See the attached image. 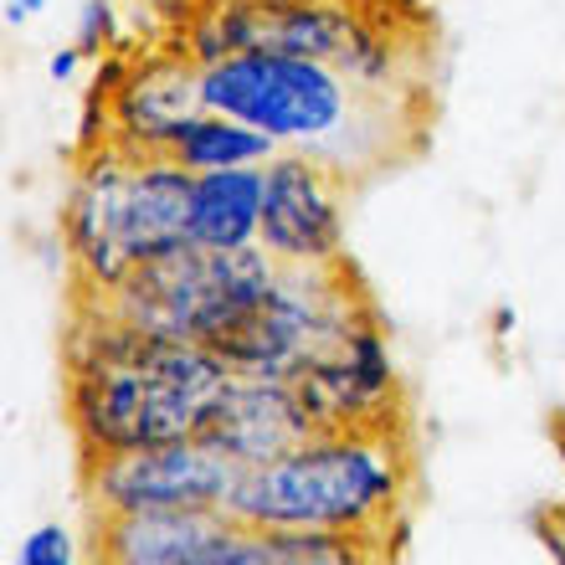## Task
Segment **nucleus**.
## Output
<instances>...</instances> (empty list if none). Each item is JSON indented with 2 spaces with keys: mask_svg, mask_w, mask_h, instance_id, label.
Returning <instances> with one entry per match:
<instances>
[{
  "mask_svg": "<svg viewBox=\"0 0 565 565\" xmlns=\"http://www.w3.org/2000/svg\"><path fill=\"white\" fill-rule=\"evenodd\" d=\"M381 565H406V561H402V555H391V551H386V561H381Z\"/></svg>",
  "mask_w": 565,
  "mask_h": 565,
  "instance_id": "nucleus-21",
  "label": "nucleus"
},
{
  "mask_svg": "<svg viewBox=\"0 0 565 565\" xmlns=\"http://www.w3.org/2000/svg\"><path fill=\"white\" fill-rule=\"evenodd\" d=\"M191 185L195 175L180 170L170 154H129L124 145L77 154L73 185L57 211L62 253L77 294H108L139 263L185 247Z\"/></svg>",
  "mask_w": 565,
  "mask_h": 565,
  "instance_id": "nucleus-4",
  "label": "nucleus"
},
{
  "mask_svg": "<svg viewBox=\"0 0 565 565\" xmlns=\"http://www.w3.org/2000/svg\"><path fill=\"white\" fill-rule=\"evenodd\" d=\"M278 263L263 247H237V253H216V247H175L164 257L139 263L119 288L93 294L114 319L160 334V340H191L216 344L247 319V313L273 294ZM88 298V294H83Z\"/></svg>",
  "mask_w": 565,
  "mask_h": 565,
  "instance_id": "nucleus-5",
  "label": "nucleus"
},
{
  "mask_svg": "<svg viewBox=\"0 0 565 565\" xmlns=\"http://www.w3.org/2000/svg\"><path fill=\"white\" fill-rule=\"evenodd\" d=\"M201 62L185 46H164L135 62V73L114 93V145L129 154H164L175 129L201 114Z\"/></svg>",
  "mask_w": 565,
  "mask_h": 565,
  "instance_id": "nucleus-11",
  "label": "nucleus"
},
{
  "mask_svg": "<svg viewBox=\"0 0 565 565\" xmlns=\"http://www.w3.org/2000/svg\"><path fill=\"white\" fill-rule=\"evenodd\" d=\"M360 6H386V11H412V15H422L431 0H360Z\"/></svg>",
  "mask_w": 565,
  "mask_h": 565,
  "instance_id": "nucleus-19",
  "label": "nucleus"
},
{
  "mask_svg": "<svg viewBox=\"0 0 565 565\" xmlns=\"http://www.w3.org/2000/svg\"><path fill=\"white\" fill-rule=\"evenodd\" d=\"M263 191H268L263 164L195 175V185H191V242L195 247H216V253L257 247V232H263Z\"/></svg>",
  "mask_w": 565,
  "mask_h": 565,
  "instance_id": "nucleus-13",
  "label": "nucleus"
},
{
  "mask_svg": "<svg viewBox=\"0 0 565 565\" xmlns=\"http://www.w3.org/2000/svg\"><path fill=\"white\" fill-rule=\"evenodd\" d=\"M412 499L406 427L313 431L294 452L242 468L226 514L253 530H324L386 540Z\"/></svg>",
  "mask_w": 565,
  "mask_h": 565,
  "instance_id": "nucleus-2",
  "label": "nucleus"
},
{
  "mask_svg": "<svg viewBox=\"0 0 565 565\" xmlns=\"http://www.w3.org/2000/svg\"><path fill=\"white\" fill-rule=\"evenodd\" d=\"M263 191L257 247L278 268H340L344 263V175L313 154L278 149Z\"/></svg>",
  "mask_w": 565,
  "mask_h": 565,
  "instance_id": "nucleus-9",
  "label": "nucleus"
},
{
  "mask_svg": "<svg viewBox=\"0 0 565 565\" xmlns=\"http://www.w3.org/2000/svg\"><path fill=\"white\" fill-rule=\"evenodd\" d=\"M313 417L294 381H268V375H232V386L211 406L206 437L211 447H222L237 468H263V462L294 452L303 437H313Z\"/></svg>",
  "mask_w": 565,
  "mask_h": 565,
  "instance_id": "nucleus-10",
  "label": "nucleus"
},
{
  "mask_svg": "<svg viewBox=\"0 0 565 565\" xmlns=\"http://www.w3.org/2000/svg\"><path fill=\"white\" fill-rule=\"evenodd\" d=\"M62 360H67V427L83 452V468L139 447L201 437L216 396L237 375L222 350L145 334L114 319L98 298H77Z\"/></svg>",
  "mask_w": 565,
  "mask_h": 565,
  "instance_id": "nucleus-1",
  "label": "nucleus"
},
{
  "mask_svg": "<svg viewBox=\"0 0 565 565\" xmlns=\"http://www.w3.org/2000/svg\"><path fill=\"white\" fill-rule=\"evenodd\" d=\"M15 565H77V545H73V530L57 520L36 524L21 545H15Z\"/></svg>",
  "mask_w": 565,
  "mask_h": 565,
  "instance_id": "nucleus-16",
  "label": "nucleus"
},
{
  "mask_svg": "<svg viewBox=\"0 0 565 565\" xmlns=\"http://www.w3.org/2000/svg\"><path fill=\"white\" fill-rule=\"evenodd\" d=\"M294 386L319 431L402 427V375L375 309H360L329 340V350L294 375Z\"/></svg>",
  "mask_w": 565,
  "mask_h": 565,
  "instance_id": "nucleus-8",
  "label": "nucleus"
},
{
  "mask_svg": "<svg viewBox=\"0 0 565 565\" xmlns=\"http://www.w3.org/2000/svg\"><path fill=\"white\" fill-rule=\"evenodd\" d=\"M242 468L206 437L139 447L83 468L93 514H154V509H226Z\"/></svg>",
  "mask_w": 565,
  "mask_h": 565,
  "instance_id": "nucleus-7",
  "label": "nucleus"
},
{
  "mask_svg": "<svg viewBox=\"0 0 565 565\" xmlns=\"http://www.w3.org/2000/svg\"><path fill=\"white\" fill-rule=\"evenodd\" d=\"M180 170L191 175H211V170H247V164H268L278 154L268 135H257L253 124L232 119V114H216V108H201L175 129L170 149H164Z\"/></svg>",
  "mask_w": 565,
  "mask_h": 565,
  "instance_id": "nucleus-14",
  "label": "nucleus"
},
{
  "mask_svg": "<svg viewBox=\"0 0 565 565\" xmlns=\"http://www.w3.org/2000/svg\"><path fill=\"white\" fill-rule=\"evenodd\" d=\"M371 298L360 294L350 268H282L273 294L226 334L216 350L237 375H268V381H294L329 340L340 334Z\"/></svg>",
  "mask_w": 565,
  "mask_h": 565,
  "instance_id": "nucleus-6",
  "label": "nucleus"
},
{
  "mask_svg": "<svg viewBox=\"0 0 565 565\" xmlns=\"http://www.w3.org/2000/svg\"><path fill=\"white\" fill-rule=\"evenodd\" d=\"M545 535H551V551L561 555V565H565V520H561V524H551V530H545Z\"/></svg>",
  "mask_w": 565,
  "mask_h": 565,
  "instance_id": "nucleus-20",
  "label": "nucleus"
},
{
  "mask_svg": "<svg viewBox=\"0 0 565 565\" xmlns=\"http://www.w3.org/2000/svg\"><path fill=\"white\" fill-rule=\"evenodd\" d=\"M0 6H6V11H0V15H6V26H26L46 0H0Z\"/></svg>",
  "mask_w": 565,
  "mask_h": 565,
  "instance_id": "nucleus-18",
  "label": "nucleus"
},
{
  "mask_svg": "<svg viewBox=\"0 0 565 565\" xmlns=\"http://www.w3.org/2000/svg\"><path fill=\"white\" fill-rule=\"evenodd\" d=\"M73 42L83 46V57L88 62L108 57V52L119 46V11H114V0H83L77 26H73Z\"/></svg>",
  "mask_w": 565,
  "mask_h": 565,
  "instance_id": "nucleus-15",
  "label": "nucleus"
},
{
  "mask_svg": "<svg viewBox=\"0 0 565 565\" xmlns=\"http://www.w3.org/2000/svg\"><path fill=\"white\" fill-rule=\"evenodd\" d=\"M83 46L77 42H67V46H57V52H52V57H46V77H52V83H57V88H67V83H77V73H83Z\"/></svg>",
  "mask_w": 565,
  "mask_h": 565,
  "instance_id": "nucleus-17",
  "label": "nucleus"
},
{
  "mask_svg": "<svg viewBox=\"0 0 565 565\" xmlns=\"http://www.w3.org/2000/svg\"><path fill=\"white\" fill-rule=\"evenodd\" d=\"M201 98L216 114L253 124L278 149L313 154L340 175L386 160V93L360 88L329 62L253 46L201 67Z\"/></svg>",
  "mask_w": 565,
  "mask_h": 565,
  "instance_id": "nucleus-3",
  "label": "nucleus"
},
{
  "mask_svg": "<svg viewBox=\"0 0 565 565\" xmlns=\"http://www.w3.org/2000/svg\"><path fill=\"white\" fill-rule=\"evenodd\" d=\"M232 530L226 509L98 514V565H180Z\"/></svg>",
  "mask_w": 565,
  "mask_h": 565,
  "instance_id": "nucleus-12",
  "label": "nucleus"
}]
</instances>
